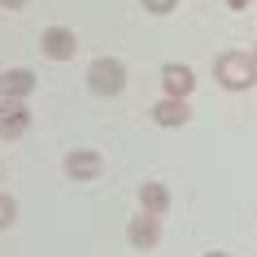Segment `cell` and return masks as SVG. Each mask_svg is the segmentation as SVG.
<instances>
[{
    "label": "cell",
    "mask_w": 257,
    "mask_h": 257,
    "mask_svg": "<svg viewBox=\"0 0 257 257\" xmlns=\"http://www.w3.org/2000/svg\"><path fill=\"white\" fill-rule=\"evenodd\" d=\"M214 79L218 87H227V92H248L257 83V61L253 53H244V48H227V53L214 57Z\"/></svg>",
    "instance_id": "6da1fadb"
},
{
    "label": "cell",
    "mask_w": 257,
    "mask_h": 257,
    "mask_svg": "<svg viewBox=\"0 0 257 257\" xmlns=\"http://www.w3.org/2000/svg\"><path fill=\"white\" fill-rule=\"evenodd\" d=\"M87 87L96 96H122V87H126V66H122L118 57H96L92 66H87Z\"/></svg>",
    "instance_id": "7a4b0ae2"
},
{
    "label": "cell",
    "mask_w": 257,
    "mask_h": 257,
    "mask_svg": "<svg viewBox=\"0 0 257 257\" xmlns=\"http://www.w3.org/2000/svg\"><path fill=\"white\" fill-rule=\"evenodd\" d=\"M126 244L140 248V253H153V248L162 244V218L149 214V209H140V214L126 222Z\"/></svg>",
    "instance_id": "3957f363"
},
{
    "label": "cell",
    "mask_w": 257,
    "mask_h": 257,
    "mask_svg": "<svg viewBox=\"0 0 257 257\" xmlns=\"http://www.w3.org/2000/svg\"><path fill=\"white\" fill-rule=\"evenodd\" d=\"M61 170H66L74 183H92V179L105 175V157H100L96 149H70L66 162H61Z\"/></svg>",
    "instance_id": "277c9868"
},
{
    "label": "cell",
    "mask_w": 257,
    "mask_h": 257,
    "mask_svg": "<svg viewBox=\"0 0 257 257\" xmlns=\"http://www.w3.org/2000/svg\"><path fill=\"white\" fill-rule=\"evenodd\" d=\"M40 53L48 57V61H70V57L79 53V35H74L70 27H44Z\"/></svg>",
    "instance_id": "5b68a950"
},
{
    "label": "cell",
    "mask_w": 257,
    "mask_h": 257,
    "mask_svg": "<svg viewBox=\"0 0 257 257\" xmlns=\"http://www.w3.org/2000/svg\"><path fill=\"white\" fill-rule=\"evenodd\" d=\"M192 92H196V74H192V66H183V61H166V66H162V96L188 100Z\"/></svg>",
    "instance_id": "8992f818"
},
{
    "label": "cell",
    "mask_w": 257,
    "mask_h": 257,
    "mask_svg": "<svg viewBox=\"0 0 257 257\" xmlns=\"http://www.w3.org/2000/svg\"><path fill=\"white\" fill-rule=\"evenodd\" d=\"M31 131V109L22 100H0V140H22Z\"/></svg>",
    "instance_id": "52a82bcc"
},
{
    "label": "cell",
    "mask_w": 257,
    "mask_h": 257,
    "mask_svg": "<svg viewBox=\"0 0 257 257\" xmlns=\"http://www.w3.org/2000/svg\"><path fill=\"white\" fill-rule=\"evenodd\" d=\"M149 118L162 126V131H175V126H188L192 122V109H188V100H175V96H162L157 105L149 109Z\"/></svg>",
    "instance_id": "ba28073f"
},
{
    "label": "cell",
    "mask_w": 257,
    "mask_h": 257,
    "mask_svg": "<svg viewBox=\"0 0 257 257\" xmlns=\"http://www.w3.org/2000/svg\"><path fill=\"white\" fill-rule=\"evenodd\" d=\"M35 87H40V79H35L31 70H22V66L0 70V100H27Z\"/></svg>",
    "instance_id": "9c48e42d"
},
{
    "label": "cell",
    "mask_w": 257,
    "mask_h": 257,
    "mask_svg": "<svg viewBox=\"0 0 257 257\" xmlns=\"http://www.w3.org/2000/svg\"><path fill=\"white\" fill-rule=\"evenodd\" d=\"M140 209H149V214L162 218L166 209H170V188H166V183H157V179L140 183Z\"/></svg>",
    "instance_id": "30bf717a"
},
{
    "label": "cell",
    "mask_w": 257,
    "mask_h": 257,
    "mask_svg": "<svg viewBox=\"0 0 257 257\" xmlns=\"http://www.w3.org/2000/svg\"><path fill=\"white\" fill-rule=\"evenodd\" d=\"M18 222V201L14 196H5V192H0V231H9Z\"/></svg>",
    "instance_id": "8fae6325"
},
{
    "label": "cell",
    "mask_w": 257,
    "mask_h": 257,
    "mask_svg": "<svg viewBox=\"0 0 257 257\" xmlns=\"http://www.w3.org/2000/svg\"><path fill=\"white\" fill-rule=\"evenodd\" d=\"M140 5H144V14H175L179 0H140Z\"/></svg>",
    "instance_id": "7c38bea8"
},
{
    "label": "cell",
    "mask_w": 257,
    "mask_h": 257,
    "mask_svg": "<svg viewBox=\"0 0 257 257\" xmlns=\"http://www.w3.org/2000/svg\"><path fill=\"white\" fill-rule=\"evenodd\" d=\"M248 5H253V0H227V9H231V14H244Z\"/></svg>",
    "instance_id": "4fadbf2b"
},
{
    "label": "cell",
    "mask_w": 257,
    "mask_h": 257,
    "mask_svg": "<svg viewBox=\"0 0 257 257\" xmlns=\"http://www.w3.org/2000/svg\"><path fill=\"white\" fill-rule=\"evenodd\" d=\"M0 9H27V0H0Z\"/></svg>",
    "instance_id": "5bb4252c"
},
{
    "label": "cell",
    "mask_w": 257,
    "mask_h": 257,
    "mask_svg": "<svg viewBox=\"0 0 257 257\" xmlns=\"http://www.w3.org/2000/svg\"><path fill=\"white\" fill-rule=\"evenodd\" d=\"M201 257H231V253H218V248H209V253H201Z\"/></svg>",
    "instance_id": "9a60e30c"
},
{
    "label": "cell",
    "mask_w": 257,
    "mask_h": 257,
    "mask_svg": "<svg viewBox=\"0 0 257 257\" xmlns=\"http://www.w3.org/2000/svg\"><path fill=\"white\" fill-rule=\"evenodd\" d=\"M253 61H257V44H253Z\"/></svg>",
    "instance_id": "2e32d148"
}]
</instances>
